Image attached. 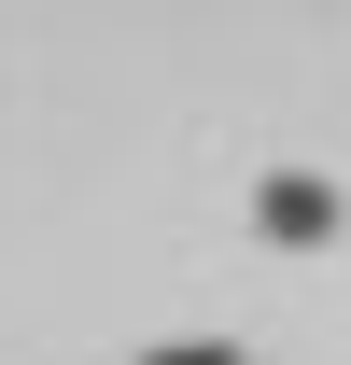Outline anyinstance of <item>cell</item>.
Segmentation results:
<instances>
[{"instance_id": "cell-2", "label": "cell", "mask_w": 351, "mask_h": 365, "mask_svg": "<svg viewBox=\"0 0 351 365\" xmlns=\"http://www.w3.org/2000/svg\"><path fill=\"white\" fill-rule=\"evenodd\" d=\"M141 365H239V337H155Z\"/></svg>"}, {"instance_id": "cell-1", "label": "cell", "mask_w": 351, "mask_h": 365, "mask_svg": "<svg viewBox=\"0 0 351 365\" xmlns=\"http://www.w3.org/2000/svg\"><path fill=\"white\" fill-rule=\"evenodd\" d=\"M337 225H351L337 169H267V182H253V239H267V253H323Z\"/></svg>"}]
</instances>
